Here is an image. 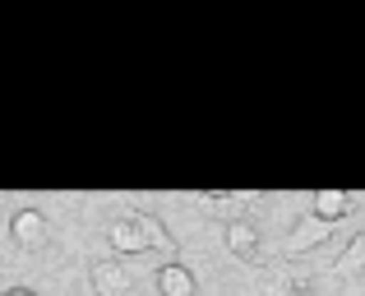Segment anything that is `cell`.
I'll return each instance as SVG.
<instances>
[{"instance_id": "cell-1", "label": "cell", "mask_w": 365, "mask_h": 296, "mask_svg": "<svg viewBox=\"0 0 365 296\" xmlns=\"http://www.w3.org/2000/svg\"><path fill=\"white\" fill-rule=\"evenodd\" d=\"M329 236H333V223H324V218L305 213V218H296V227L287 232V241H282V255H287V260H301V255L319 250V245L329 241Z\"/></svg>"}, {"instance_id": "cell-2", "label": "cell", "mask_w": 365, "mask_h": 296, "mask_svg": "<svg viewBox=\"0 0 365 296\" xmlns=\"http://www.w3.org/2000/svg\"><path fill=\"white\" fill-rule=\"evenodd\" d=\"M9 236H14L19 250H46L51 245V223H46L42 208H19L9 218Z\"/></svg>"}, {"instance_id": "cell-3", "label": "cell", "mask_w": 365, "mask_h": 296, "mask_svg": "<svg viewBox=\"0 0 365 296\" xmlns=\"http://www.w3.org/2000/svg\"><path fill=\"white\" fill-rule=\"evenodd\" d=\"M88 282H93V296H130V287H134L130 269L120 260H98L88 269Z\"/></svg>"}, {"instance_id": "cell-4", "label": "cell", "mask_w": 365, "mask_h": 296, "mask_svg": "<svg viewBox=\"0 0 365 296\" xmlns=\"http://www.w3.org/2000/svg\"><path fill=\"white\" fill-rule=\"evenodd\" d=\"M134 218V227H139V236H143V245H148V250H158V255H176V236L167 232V223H162L158 213H130Z\"/></svg>"}, {"instance_id": "cell-5", "label": "cell", "mask_w": 365, "mask_h": 296, "mask_svg": "<svg viewBox=\"0 0 365 296\" xmlns=\"http://www.w3.org/2000/svg\"><path fill=\"white\" fill-rule=\"evenodd\" d=\"M227 250L236 260H259V227L250 218H232L227 223Z\"/></svg>"}, {"instance_id": "cell-6", "label": "cell", "mask_w": 365, "mask_h": 296, "mask_svg": "<svg viewBox=\"0 0 365 296\" xmlns=\"http://www.w3.org/2000/svg\"><path fill=\"white\" fill-rule=\"evenodd\" d=\"M259 190H241V195H227V190H208V195H199V204L204 208H217V213H232V218H241L245 208H255L259 204Z\"/></svg>"}, {"instance_id": "cell-7", "label": "cell", "mask_w": 365, "mask_h": 296, "mask_svg": "<svg viewBox=\"0 0 365 296\" xmlns=\"http://www.w3.org/2000/svg\"><path fill=\"white\" fill-rule=\"evenodd\" d=\"M347 208H351V195H347V190H333V185L314 190V208H310L314 218H324V223L338 227L342 218H347Z\"/></svg>"}, {"instance_id": "cell-8", "label": "cell", "mask_w": 365, "mask_h": 296, "mask_svg": "<svg viewBox=\"0 0 365 296\" xmlns=\"http://www.w3.org/2000/svg\"><path fill=\"white\" fill-rule=\"evenodd\" d=\"M107 241H111V250H116V255H143V250H148L130 213H125V218H116V223L107 227Z\"/></svg>"}, {"instance_id": "cell-9", "label": "cell", "mask_w": 365, "mask_h": 296, "mask_svg": "<svg viewBox=\"0 0 365 296\" xmlns=\"http://www.w3.org/2000/svg\"><path fill=\"white\" fill-rule=\"evenodd\" d=\"M305 287H310V273H305V269H296V264H287V269L268 273L264 296H301Z\"/></svg>"}, {"instance_id": "cell-10", "label": "cell", "mask_w": 365, "mask_h": 296, "mask_svg": "<svg viewBox=\"0 0 365 296\" xmlns=\"http://www.w3.org/2000/svg\"><path fill=\"white\" fill-rule=\"evenodd\" d=\"M158 292L162 296H195V273L185 264H162L158 269Z\"/></svg>"}, {"instance_id": "cell-11", "label": "cell", "mask_w": 365, "mask_h": 296, "mask_svg": "<svg viewBox=\"0 0 365 296\" xmlns=\"http://www.w3.org/2000/svg\"><path fill=\"white\" fill-rule=\"evenodd\" d=\"M333 269H338V273H361V269H365V232H361V236H351L347 255H342Z\"/></svg>"}, {"instance_id": "cell-12", "label": "cell", "mask_w": 365, "mask_h": 296, "mask_svg": "<svg viewBox=\"0 0 365 296\" xmlns=\"http://www.w3.org/2000/svg\"><path fill=\"white\" fill-rule=\"evenodd\" d=\"M5 296H37V292H28V287H9Z\"/></svg>"}, {"instance_id": "cell-13", "label": "cell", "mask_w": 365, "mask_h": 296, "mask_svg": "<svg viewBox=\"0 0 365 296\" xmlns=\"http://www.w3.org/2000/svg\"><path fill=\"white\" fill-rule=\"evenodd\" d=\"M9 292V278H5V273H0V296H5Z\"/></svg>"}]
</instances>
